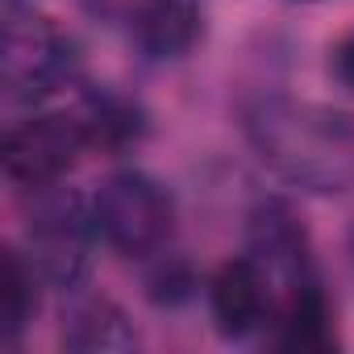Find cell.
Instances as JSON below:
<instances>
[{"instance_id": "cell-1", "label": "cell", "mask_w": 354, "mask_h": 354, "mask_svg": "<svg viewBox=\"0 0 354 354\" xmlns=\"http://www.w3.org/2000/svg\"><path fill=\"white\" fill-rule=\"evenodd\" d=\"M254 158L300 192L354 188V117L296 96H259L242 113Z\"/></svg>"}, {"instance_id": "cell-2", "label": "cell", "mask_w": 354, "mask_h": 354, "mask_svg": "<svg viewBox=\"0 0 354 354\" xmlns=\"http://www.w3.org/2000/svg\"><path fill=\"white\" fill-rule=\"evenodd\" d=\"M96 238H100L96 213L80 192H67L59 184L34 192L26 217V259L34 263L42 283L75 292L92 271Z\"/></svg>"}, {"instance_id": "cell-3", "label": "cell", "mask_w": 354, "mask_h": 354, "mask_svg": "<svg viewBox=\"0 0 354 354\" xmlns=\"http://www.w3.org/2000/svg\"><path fill=\"white\" fill-rule=\"evenodd\" d=\"M80 75V46L34 9H13L0 46V84L13 104H42Z\"/></svg>"}, {"instance_id": "cell-4", "label": "cell", "mask_w": 354, "mask_h": 354, "mask_svg": "<svg viewBox=\"0 0 354 354\" xmlns=\"http://www.w3.org/2000/svg\"><path fill=\"white\" fill-rule=\"evenodd\" d=\"M92 213L100 242L125 259L158 254L175 230V196L146 171L109 175L92 201Z\"/></svg>"}, {"instance_id": "cell-5", "label": "cell", "mask_w": 354, "mask_h": 354, "mask_svg": "<svg viewBox=\"0 0 354 354\" xmlns=\"http://www.w3.org/2000/svg\"><path fill=\"white\" fill-rule=\"evenodd\" d=\"M88 146V133L80 117L63 113H38L30 121H17L5 133V175L17 188H50L75 167L80 150Z\"/></svg>"}, {"instance_id": "cell-6", "label": "cell", "mask_w": 354, "mask_h": 354, "mask_svg": "<svg viewBox=\"0 0 354 354\" xmlns=\"http://www.w3.org/2000/svg\"><path fill=\"white\" fill-rule=\"evenodd\" d=\"M246 250L267 271L271 283L296 288V283L317 275L304 217L279 196H267V201H259L250 209V217H246Z\"/></svg>"}, {"instance_id": "cell-7", "label": "cell", "mask_w": 354, "mask_h": 354, "mask_svg": "<svg viewBox=\"0 0 354 354\" xmlns=\"http://www.w3.org/2000/svg\"><path fill=\"white\" fill-rule=\"evenodd\" d=\"M271 279L267 271L246 254V259H230L213 279H209V313L221 337L242 342L250 333H259L271 317Z\"/></svg>"}, {"instance_id": "cell-8", "label": "cell", "mask_w": 354, "mask_h": 354, "mask_svg": "<svg viewBox=\"0 0 354 354\" xmlns=\"http://www.w3.org/2000/svg\"><path fill=\"white\" fill-rule=\"evenodd\" d=\"M201 0H138L133 42L150 63H180L201 42Z\"/></svg>"}, {"instance_id": "cell-9", "label": "cell", "mask_w": 354, "mask_h": 354, "mask_svg": "<svg viewBox=\"0 0 354 354\" xmlns=\"http://www.w3.org/2000/svg\"><path fill=\"white\" fill-rule=\"evenodd\" d=\"M279 333L275 342L283 350H300V354H325L337 346V325H333V304L321 288V279H304L296 288H288L283 296V313H279Z\"/></svg>"}, {"instance_id": "cell-10", "label": "cell", "mask_w": 354, "mask_h": 354, "mask_svg": "<svg viewBox=\"0 0 354 354\" xmlns=\"http://www.w3.org/2000/svg\"><path fill=\"white\" fill-rule=\"evenodd\" d=\"M63 346L75 354H121L138 346V329L109 296H84L63 321Z\"/></svg>"}, {"instance_id": "cell-11", "label": "cell", "mask_w": 354, "mask_h": 354, "mask_svg": "<svg viewBox=\"0 0 354 354\" xmlns=\"http://www.w3.org/2000/svg\"><path fill=\"white\" fill-rule=\"evenodd\" d=\"M38 271L26 254L17 250H5V267H0V346H17L21 333L30 329L34 321V308H38Z\"/></svg>"}, {"instance_id": "cell-12", "label": "cell", "mask_w": 354, "mask_h": 354, "mask_svg": "<svg viewBox=\"0 0 354 354\" xmlns=\"http://www.w3.org/2000/svg\"><path fill=\"white\" fill-rule=\"evenodd\" d=\"M80 125L88 133V146H104V150H121V146L138 142L142 129H146L138 104H129L125 96H113V92L88 96V104L80 113Z\"/></svg>"}, {"instance_id": "cell-13", "label": "cell", "mask_w": 354, "mask_h": 354, "mask_svg": "<svg viewBox=\"0 0 354 354\" xmlns=\"http://www.w3.org/2000/svg\"><path fill=\"white\" fill-rule=\"evenodd\" d=\"M329 67H333L337 84L354 92V34H346V38L333 46V55H329Z\"/></svg>"}, {"instance_id": "cell-14", "label": "cell", "mask_w": 354, "mask_h": 354, "mask_svg": "<svg viewBox=\"0 0 354 354\" xmlns=\"http://www.w3.org/2000/svg\"><path fill=\"white\" fill-rule=\"evenodd\" d=\"M296 5H317V0H296Z\"/></svg>"}]
</instances>
